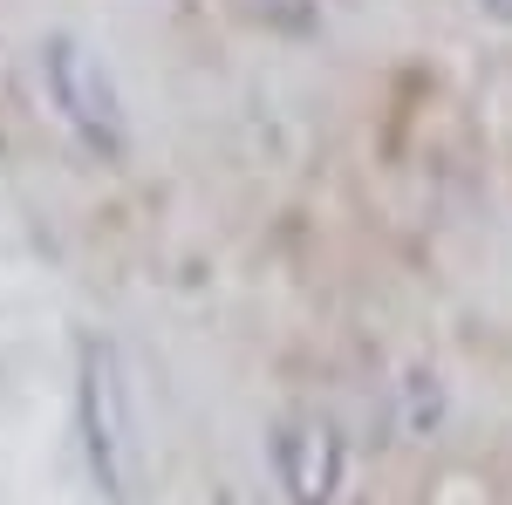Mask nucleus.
Returning a JSON list of instances; mask_svg holds the SVG:
<instances>
[{
  "label": "nucleus",
  "mask_w": 512,
  "mask_h": 505,
  "mask_svg": "<svg viewBox=\"0 0 512 505\" xmlns=\"http://www.w3.org/2000/svg\"><path fill=\"white\" fill-rule=\"evenodd\" d=\"M76 437H82V458H89L96 492H103V499H123L137 424H130V369L117 362L110 342H89V349H82V369H76Z\"/></svg>",
  "instance_id": "1"
},
{
  "label": "nucleus",
  "mask_w": 512,
  "mask_h": 505,
  "mask_svg": "<svg viewBox=\"0 0 512 505\" xmlns=\"http://www.w3.org/2000/svg\"><path fill=\"white\" fill-rule=\"evenodd\" d=\"M41 76L55 96V117L76 130V144H89L96 157H123L130 144V117H123V89L110 76V62L89 48L82 35H55L41 48Z\"/></svg>",
  "instance_id": "2"
},
{
  "label": "nucleus",
  "mask_w": 512,
  "mask_h": 505,
  "mask_svg": "<svg viewBox=\"0 0 512 505\" xmlns=\"http://www.w3.org/2000/svg\"><path fill=\"white\" fill-rule=\"evenodd\" d=\"M478 14H485V21H499V28H512V0H478Z\"/></svg>",
  "instance_id": "4"
},
{
  "label": "nucleus",
  "mask_w": 512,
  "mask_h": 505,
  "mask_svg": "<svg viewBox=\"0 0 512 505\" xmlns=\"http://www.w3.org/2000/svg\"><path fill=\"white\" fill-rule=\"evenodd\" d=\"M267 458H274V485L287 505H335L342 499V478H349V444L342 430L315 417V410H294L280 417L267 437Z\"/></svg>",
  "instance_id": "3"
}]
</instances>
